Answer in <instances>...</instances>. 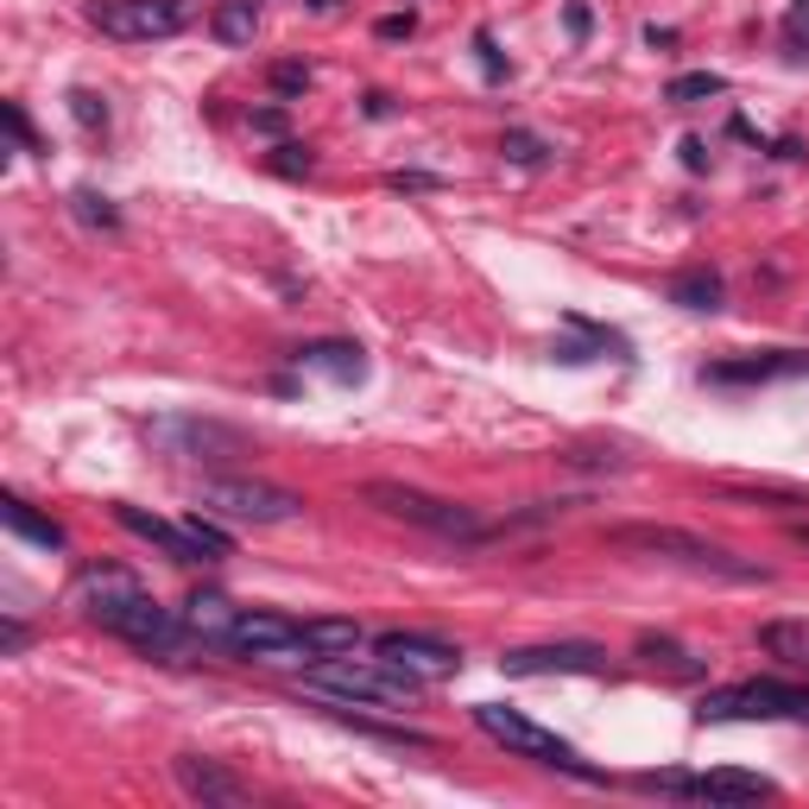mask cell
I'll list each match as a JSON object with an SVG mask.
<instances>
[{
	"label": "cell",
	"mask_w": 809,
	"mask_h": 809,
	"mask_svg": "<svg viewBox=\"0 0 809 809\" xmlns=\"http://www.w3.org/2000/svg\"><path fill=\"white\" fill-rule=\"evenodd\" d=\"M172 771H177V785H184V797H197V803H247L241 778L228 766H216V759H203V753H177Z\"/></svg>",
	"instance_id": "obj_15"
},
{
	"label": "cell",
	"mask_w": 809,
	"mask_h": 809,
	"mask_svg": "<svg viewBox=\"0 0 809 809\" xmlns=\"http://www.w3.org/2000/svg\"><path fill=\"white\" fill-rule=\"evenodd\" d=\"M25 639H32V633H25L13 613H7V620H0V657H20V652H25Z\"/></svg>",
	"instance_id": "obj_37"
},
{
	"label": "cell",
	"mask_w": 809,
	"mask_h": 809,
	"mask_svg": "<svg viewBox=\"0 0 809 809\" xmlns=\"http://www.w3.org/2000/svg\"><path fill=\"white\" fill-rule=\"evenodd\" d=\"M645 44H652V51H664V44H677V32H671V25H645Z\"/></svg>",
	"instance_id": "obj_43"
},
{
	"label": "cell",
	"mask_w": 809,
	"mask_h": 809,
	"mask_svg": "<svg viewBox=\"0 0 809 809\" xmlns=\"http://www.w3.org/2000/svg\"><path fill=\"white\" fill-rule=\"evenodd\" d=\"M475 727H481L487 740H500L506 753H519V759H538V766H557V771H575V778H601L594 766L575 759V746L557 740L550 727L526 722L519 708H506V702H475Z\"/></svg>",
	"instance_id": "obj_6"
},
{
	"label": "cell",
	"mask_w": 809,
	"mask_h": 809,
	"mask_svg": "<svg viewBox=\"0 0 809 809\" xmlns=\"http://www.w3.org/2000/svg\"><path fill=\"white\" fill-rule=\"evenodd\" d=\"M683 165H689V172H708V146H702L696 133L683 139Z\"/></svg>",
	"instance_id": "obj_41"
},
{
	"label": "cell",
	"mask_w": 809,
	"mask_h": 809,
	"mask_svg": "<svg viewBox=\"0 0 809 809\" xmlns=\"http://www.w3.org/2000/svg\"><path fill=\"white\" fill-rule=\"evenodd\" d=\"M197 506L216 512V519H241V526H291V519H304V500L291 487L247 481V475H209L197 487Z\"/></svg>",
	"instance_id": "obj_5"
},
{
	"label": "cell",
	"mask_w": 809,
	"mask_h": 809,
	"mask_svg": "<svg viewBox=\"0 0 809 809\" xmlns=\"http://www.w3.org/2000/svg\"><path fill=\"white\" fill-rule=\"evenodd\" d=\"M0 519H7V531H13V538H25V544L64 550V526H58V519H44V512H32L20 494H0Z\"/></svg>",
	"instance_id": "obj_19"
},
{
	"label": "cell",
	"mask_w": 809,
	"mask_h": 809,
	"mask_svg": "<svg viewBox=\"0 0 809 809\" xmlns=\"http://www.w3.org/2000/svg\"><path fill=\"white\" fill-rule=\"evenodd\" d=\"M7 133H13V139H20V153H44V139H39V127H32V121H25V108L20 102H7Z\"/></svg>",
	"instance_id": "obj_34"
},
{
	"label": "cell",
	"mask_w": 809,
	"mask_h": 809,
	"mask_svg": "<svg viewBox=\"0 0 809 809\" xmlns=\"http://www.w3.org/2000/svg\"><path fill=\"white\" fill-rule=\"evenodd\" d=\"M177 613H184V626H190V639H197L203 652H221L228 633H235V620H241V608H235L228 594H216V589H197Z\"/></svg>",
	"instance_id": "obj_17"
},
{
	"label": "cell",
	"mask_w": 809,
	"mask_h": 809,
	"mask_svg": "<svg viewBox=\"0 0 809 809\" xmlns=\"http://www.w3.org/2000/svg\"><path fill=\"white\" fill-rule=\"evenodd\" d=\"M639 657H645V664H664V671H671V677H702V657H689L683 652V645H671V639H639Z\"/></svg>",
	"instance_id": "obj_25"
},
{
	"label": "cell",
	"mask_w": 809,
	"mask_h": 809,
	"mask_svg": "<svg viewBox=\"0 0 809 809\" xmlns=\"http://www.w3.org/2000/svg\"><path fill=\"white\" fill-rule=\"evenodd\" d=\"M639 790L696 797V803H759V797H778V785L759 778V771H645Z\"/></svg>",
	"instance_id": "obj_10"
},
{
	"label": "cell",
	"mask_w": 809,
	"mask_h": 809,
	"mask_svg": "<svg viewBox=\"0 0 809 809\" xmlns=\"http://www.w3.org/2000/svg\"><path fill=\"white\" fill-rule=\"evenodd\" d=\"M89 20L102 25L108 39L153 44V39H177V32L190 25V7H184V0H95Z\"/></svg>",
	"instance_id": "obj_11"
},
{
	"label": "cell",
	"mask_w": 809,
	"mask_h": 809,
	"mask_svg": "<svg viewBox=\"0 0 809 809\" xmlns=\"http://www.w3.org/2000/svg\"><path fill=\"white\" fill-rule=\"evenodd\" d=\"M759 645L778 664H790V671H809V620H766L759 626Z\"/></svg>",
	"instance_id": "obj_21"
},
{
	"label": "cell",
	"mask_w": 809,
	"mask_h": 809,
	"mask_svg": "<svg viewBox=\"0 0 809 809\" xmlns=\"http://www.w3.org/2000/svg\"><path fill=\"white\" fill-rule=\"evenodd\" d=\"M708 95H727V76H722V70H683V76H671V83H664V102H677V108L708 102Z\"/></svg>",
	"instance_id": "obj_24"
},
{
	"label": "cell",
	"mask_w": 809,
	"mask_h": 809,
	"mask_svg": "<svg viewBox=\"0 0 809 809\" xmlns=\"http://www.w3.org/2000/svg\"><path fill=\"white\" fill-rule=\"evenodd\" d=\"M70 209H76V216L89 221V228H121V209H114L108 197H102V190H70Z\"/></svg>",
	"instance_id": "obj_27"
},
{
	"label": "cell",
	"mask_w": 809,
	"mask_h": 809,
	"mask_svg": "<svg viewBox=\"0 0 809 809\" xmlns=\"http://www.w3.org/2000/svg\"><path fill=\"white\" fill-rule=\"evenodd\" d=\"M563 32H569L575 44L594 32V7H589V0H569V7H563Z\"/></svg>",
	"instance_id": "obj_35"
},
{
	"label": "cell",
	"mask_w": 809,
	"mask_h": 809,
	"mask_svg": "<svg viewBox=\"0 0 809 809\" xmlns=\"http://www.w3.org/2000/svg\"><path fill=\"white\" fill-rule=\"evenodd\" d=\"M373 32H380V39H412V32H417V13H386Z\"/></svg>",
	"instance_id": "obj_39"
},
{
	"label": "cell",
	"mask_w": 809,
	"mask_h": 809,
	"mask_svg": "<svg viewBox=\"0 0 809 809\" xmlns=\"http://www.w3.org/2000/svg\"><path fill=\"white\" fill-rule=\"evenodd\" d=\"M146 443L172 461H228L247 449L241 431H228L216 417H146Z\"/></svg>",
	"instance_id": "obj_9"
},
{
	"label": "cell",
	"mask_w": 809,
	"mask_h": 809,
	"mask_svg": "<svg viewBox=\"0 0 809 809\" xmlns=\"http://www.w3.org/2000/svg\"><path fill=\"white\" fill-rule=\"evenodd\" d=\"M272 172H279V177H310V172H317V153L298 146V139H284L279 153H272Z\"/></svg>",
	"instance_id": "obj_32"
},
{
	"label": "cell",
	"mask_w": 809,
	"mask_h": 809,
	"mask_svg": "<svg viewBox=\"0 0 809 809\" xmlns=\"http://www.w3.org/2000/svg\"><path fill=\"white\" fill-rule=\"evenodd\" d=\"M291 361L304 373H317V380H335V386H361L367 380V354L354 349V342H304Z\"/></svg>",
	"instance_id": "obj_18"
},
{
	"label": "cell",
	"mask_w": 809,
	"mask_h": 809,
	"mask_svg": "<svg viewBox=\"0 0 809 809\" xmlns=\"http://www.w3.org/2000/svg\"><path fill=\"white\" fill-rule=\"evenodd\" d=\"M272 89H279V95H304V89H310V70L304 64H272Z\"/></svg>",
	"instance_id": "obj_36"
},
{
	"label": "cell",
	"mask_w": 809,
	"mask_h": 809,
	"mask_svg": "<svg viewBox=\"0 0 809 809\" xmlns=\"http://www.w3.org/2000/svg\"><path fill=\"white\" fill-rule=\"evenodd\" d=\"M500 153H506V165H526V172H531V165H544V158H550V146L538 139V133L512 127V133L500 139Z\"/></svg>",
	"instance_id": "obj_28"
},
{
	"label": "cell",
	"mask_w": 809,
	"mask_h": 809,
	"mask_svg": "<svg viewBox=\"0 0 809 809\" xmlns=\"http://www.w3.org/2000/svg\"><path fill=\"white\" fill-rule=\"evenodd\" d=\"M310 13H335V7H342V0H304Z\"/></svg>",
	"instance_id": "obj_44"
},
{
	"label": "cell",
	"mask_w": 809,
	"mask_h": 809,
	"mask_svg": "<svg viewBox=\"0 0 809 809\" xmlns=\"http://www.w3.org/2000/svg\"><path fill=\"white\" fill-rule=\"evenodd\" d=\"M696 722H809V689L797 683H734L702 696Z\"/></svg>",
	"instance_id": "obj_7"
},
{
	"label": "cell",
	"mask_w": 809,
	"mask_h": 809,
	"mask_svg": "<svg viewBox=\"0 0 809 809\" xmlns=\"http://www.w3.org/2000/svg\"><path fill=\"white\" fill-rule=\"evenodd\" d=\"M184 526H190V538H197V544L209 550V563H221V557H235V538H228V531H221V526H209V519H203V506H197V512H190V519H184Z\"/></svg>",
	"instance_id": "obj_29"
},
{
	"label": "cell",
	"mask_w": 809,
	"mask_h": 809,
	"mask_svg": "<svg viewBox=\"0 0 809 809\" xmlns=\"http://www.w3.org/2000/svg\"><path fill=\"white\" fill-rule=\"evenodd\" d=\"M500 664L506 677H594V671H608V652L582 639H557V645H519Z\"/></svg>",
	"instance_id": "obj_13"
},
{
	"label": "cell",
	"mask_w": 809,
	"mask_h": 809,
	"mask_svg": "<svg viewBox=\"0 0 809 809\" xmlns=\"http://www.w3.org/2000/svg\"><path fill=\"white\" fill-rule=\"evenodd\" d=\"M373 657L393 664V671H405V677H417V683H443V677L461 671V645L424 639V633H380L373 639Z\"/></svg>",
	"instance_id": "obj_12"
},
{
	"label": "cell",
	"mask_w": 809,
	"mask_h": 809,
	"mask_svg": "<svg viewBox=\"0 0 809 809\" xmlns=\"http://www.w3.org/2000/svg\"><path fill=\"white\" fill-rule=\"evenodd\" d=\"M247 121H253V133H266V139H284V127H291V121H284V108H253Z\"/></svg>",
	"instance_id": "obj_38"
},
{
	"label": "cell",
	"mask_w": 809,
	"mask_h": 809,
	"mask_svg": "<svg viewBox=\"0 0 809 809\" xmlns=\"http://www.w3.org/2000/svg\"><path fill=\"white\" fill-rule=\"evenodd\" d=\"M778 32H785V51H790V58H809V0H790Z\"/></svg>",
	"instance_id": "obj_31"
},
{
	"label": "cell",
	"mask_w": 809,
	"mask_h": 809,
	"mask_svg": "<svg viewBox=\"0 0 809 809\" xmlns=\"http://www.w3.org/2000/svg\"><path fill=\"white\" fill-rule=\"evenodd\" d=\"M304 639L317 657H335V652H361V626L354 620H304Z\"/></svg>",
	"instance_id": "obj_23"
},
{
	"label": "cell",
	"mask_w": 809,
	"mask_h": 809,
	"mask_svg": "<svg viewBox=\"0 0 809 809\" xmlns=\"http://www.w3.org/2000/svg\"><path fill=\"white\" fill-rule=\"evenodd\" d=\"M608 544L613 550H639V557H657V563H683V569H696V575L766 582V569H759V563H740L734 550L708 544V538H696V531H683V526H613Z\"/></svg>",
	"instance_id": "obj_3"
},
{
	"label": "cell",
	"mask_w": 809,
	"mask_h": 809,
	"mask_svg": "<svg viewBox=\"0 0 809 809\" xmlns=\"http://www.w3.org/2000/svg\"><path fill=\"white\" fill-rule=\"evenodd\" d=\"M386 184L393 190H443V177H431V172H393Z\"/></svg>",
	"instance_id": "obj_40"
},
{
	"label": "cell",
	"mask_w": 809,
	"mask_h": 809,
	"mask_svg": "<svg viewBox=\"0 0 809 809\" xmlns=\"http://www.w3.org/2000/svg\"><path fill=\"white\" fill-rule=\"evenodd\" d=\"M221 652L253 657V664H317V652L304 639V620H284V613H266V608H241V620H235V633H228Z\"/></svg>",
	"instance_id": "obj_8"
},
{
	"label": "cell",
	"mask_w": 809,
	"mask_h": 809,
	"mask_svg": "<svg viewBox=\"0 0 809 809\" xmlns=\"http://www.w3.org/2000/svg\"><path fill=\"white\" fill-rule=\"evenodd\" d=\"M76 608H83L89 626L127 639L133 652H153V657H177V652H184V639H190L184 613L158 608V601L133 582L127 569H108V563H95V569L76 575Z\"/></svg>",
	"instance_id": "obj_1"
},
{
	"label": "cell",
	"mask_w": 809,
	"mask_h": 809,
	"mask_svg": "<svg viewBox=\"0 0 809 809\" xmlns=\"http://www.w3.org/2000/svg\"><path fill=\"white\" fill-rule=\"evenodd\" d=\"M722 298H727V284H722V272H708V266H689V272H677L671 279V304L677 310H722Z\"/></svg>",
	"instance_id": "obj_20"
},
{
	"label": "cell",
	"mask_w": 809,
	"mask_h": 809,
	"mask_svg": "<svg viewBox=\"0 0 809 809\" xmlns=\"http://www.w3.org/2000/svg\"><path fill=\"white\" fill-rule=\"evenodd\" d=\"M70 114H76V127H83V133L108 127V102H102L95 89H70Z\"/></svg>",
	"instance_id": "obj_30"
},
{
	"label": "cell",
	"mask_w": 809,
	"mask_h": 809,
	"mask_svg": "<svg viewBox=\"0 0 809 809\" xmlns=\"http://www.w3.org/2000/svg\"><path fill=\"white\" fill-rule=\"evenodd\" d=\"M475 51H481V70H487V83H506V76H512V64H506L500 58V39H494V32H475Z\"/></svg>",
	"instance_id": "obj_33"
},
{
	"label": "cell",
	"mask_w": 809,
	"mask_h": 809,
	"mask_svg": "<svg viewBox=\"0 0 809 809\" xmlns=\"http://www.w3.org/2000/svg\"><path fill=\"white\" fill-rule=\"evenodd\" d=\"M209 32H216L221 44H253V32H260V7H253V0H221Z\"/></svg>",
	"instance_id": "obj_22"
},
{
	"label": "cell",
	"mask_w": 809,
	"mask_h": 809,
	"mask_svg": "<svg viewBox=\"0 0 809 809\" xmlns=\"http://www.w3.org/2000/svg\"><path fill=\"white\" fill-rule=\"evenodd\" d=\"M304 689L323 702H349V708H412L424 696V683L380 664V657H354V652H335V657H317L304 664Z\"/></svg>",
	"instance_id": "obj_2"
},
{
	"label": "cell",
	"mask_w": 809,
	"mask_h": 809,
	"mask_svg": "<svg viewBox=\"0 0 809 809\" xmlns=\"http://www.w3.org/2000/svg\"><path fill=\"white\" fill-rule=\"evenodd\" d=\"M367 114L373 121H393V95L386 89H367Z\"/></svg>",
	"instance_id": "obj_42"
},
{
	"label": "cell",
	"mask_w": 809,
	"mask_h": 809,
	"mask_svg": "<svg viewBox=\"0 0 809 809\" xmlns=\"http://www.w3.org/2000/svg\"><path fill=\"white\" fill-rule=\"evenodd\" d=\"M797 373H809V354L771 349V354H746V361H715L702 380H715V386H759V380H797Z\"/></svg>",
	"instance_id": "obj_16"
},
{
	"label": "cell",
	"mask_w": 809,
	"mask_h": 809,
	"mask_svg": "<svg viewBox=\"0 0 809 809\" xmlns=\"http://www.w3.org/2000/svg\"><path fill=\"white\" fill-rule=\"evenodd\" d=\"M727 500H740V506H766V512H803L809 494H778V487H722Z\"/></svg>",
	"instance_id": "obj_26"
},
{
	"label": "cell",
	"mask_w": 809,
	"mask_h": 809,
	"mask_svg": "<svg viewBox=\"0 0 809 809\" xmlns=\"http://www.w3.org/2000/svg\"><path fill=\"white\" fill-rule=\"evenodd\" d=\"M361 500L380 506L386 519H405V526L431 531V538H449V544H487V538H500L494 526H481V519H475V506L437 500V494L405 487V481H367V487H361Z\"/></svg>",
	"instance_id": "obj_4"
},
{
	"label": "cell",
	"mask_w": 809,
	"mask_h": 809,
	"mask_svg": "<svg viewBox=\"0 0 809 809\" xmlns=\"http://www.w3.org/2000/svg\"><path fill=\"white\" fill-rule=\"evenodd\" d=\"M114 519L133 531V538H146V544H158L172 563H209V550L190 538V526H172V519H158V512H146V506H114Z\"/></svg>",
	"instance_id": "obj_14"
}]
</instances>
